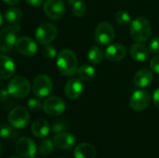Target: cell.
<instances>
[{
	"label": "cell",
	"instance_id": "8d00e7d4",
	"mask_svg": "<svg viewBox=\"0 0 159 158\" xmlns=\"http://www.w3.org/2000/svg\"><path fill=\"white\" fill-rule=\"evenodd\" d=\"M19 1H20V0H4V2H5L6 4L9 5V6H12V5L17 4Z\"/></svg>",
	"mask_w": 159,
	"mask_h": 158
},
{
	"label": "cell",
	"instance_id": "9c48e42d",
	"mask_svg": "<svg viewBox=\"0 0 159 158\" xmlns=\"http://www.w3.org/2000/svg\"><path fill=\"white\" fill-rule=\"evenodd\" d=\"M66 105L64 101L58 96L47 98L43 103V110L50 116H59L64 113Z\"/></svg>",
	"mask_w": 159,
	"mask_h": 158
},
{
	"label": "cell",
	"instance_id": "484cf974",
	"mask_svg": "<svg viewBox=\"0 0 159 158\" xmlns=\"http://www.w3.org/2000/svg\"><path fill=\"white\" fill-rule=\"evenodd\" d=\"M115 18H116V21L121 26H126V25L131 23L130 15L125 10H119L118 12H116Z\"/></svg>",
	"mask_w": 159,
	"mask_h": 158
},
{
	"label": "cell",
	"instance_id": "5bb4252c",
	"mask_svg": "<svg viewBox=\"0 0 159 158\" xmlns=\"http://www.w3.org/2000/svg\"><path fill=\"white\" fill-rule=\"evenodd\" d=\"M64 92L68 99L76 100L83 92V84L80 78H70L64 87Z\"/></svg>",
	"mask_w": 159,
	"mask_h": 158
},
{
	"label": "cell",
	"instance_id": "8fae6325",
	"mask_svg": "<svg viewBox=\"0 0 159 158\" xmlns=\"http://www.w3.org/2000/svg\"><path fill=\"white\" fill-rule=\"evenodd\" d=\"M151 102V96L147 90L139 89L131 95L129 105L132 110L140 112L145 110Z\"/></svg>",
	"mask_w": 159,
	"mask_h": 158
},
{
	"label": "cell",
	"instance_id": "f35d334b",
	"mask_svg": "<svg viewBox=\"0 0 159 158\" xmlns=\"http://www.w3.org/2000/svg\"><path fill=\"white\" fill-rule=\"evenodd\" d=\"M9 158H22V157H21V156H11V157H9Z\"/></svg>",
	"mask_w": 159,
	"mask_h": 158
},
{
	"label": "cell",
	"instance_id": "d590c367",
	"mask_svg": "<svg viewBox=\"0 0 159 158\" xmlns=\"http://www.w3.org/2000/svg\"><path fill=\"white\" fill-rule=\"evenodd\" d=\"M8 91L7 90H5V89H1V102H6L7 99H8Z\"/></svg>",
	"mask_w": 159,
	"mask_h": 158
},
{
	"label": "cell",
	"instance_id": "52a82bcc",
	"mask_svg": "<svg viewBox=\"0 0 159 158\" xmlns=\"http://www.w3.org/2000/svg\"><path fill=\"white\" fill-rule=\"evenodd\" d=\"M30 120L29 111L23 106H18L12 109L8 115V123L15 129L25 128Z\"/></svg>",
	"mask_w": 159,
	"mask_h": 158
},
{
	"label": "cell",
	"instance_id": "603a6c76",
	"mask_svg": "<svg viewBox=\"0 0 159 158\" xmlns=\"http://www.w3.org/2000/svg\"><path fill=\"white\" fill-rule=\"evenodd\" d=\"M4 17L9 24H18L22 18V11L19 7H10L5 12Z\"/></svg>",
	"mask_w": 159,
	"mask_h": 158
},
{
	"label": "cell",
	"instance_id": "4dcf8cb0",
	"mask_svg": "<svg viewBox=\"0 0 159 158\" xmlns=\"http://www.w3.org/2000/svg\"><path fill=\"white\" fill-rule=\"evenodd\" d=\"M149 51L152 54L159 53V36L154 37L149 43Z\"/></svg>",
	"mask_w": 159,
	"mask_h": 158
},
{
	"label": "cell",
	"instance_id": "44dd1931",
	"mask_svg": "<svg viewBox=\"0 0 159 158\" xmlns=\"http://www.w3.org/2000/svg\"><path fill=\"white\" fill-rule=\"evenodd\" d=\"M149 49L139 42L133 44L130 47V56L134 61L138 62L145 61L149 57Z\"/></svg>",
	"mask_w": 159,
	"mask_h": 158
},
{
	"label": "cell",
	"instance_id": "ac0fdd59",
	"mask_svg": "<svg viewBox=\"0 0 159 158\" xmlns=\"http://www.w3.org/2000/svg\"><path fill=\"white\" fill-rule=\"evenodd\" d=\"M153 73L149 69H141L135 74L133 77V82L136 87L143 88L150 86L153 82Z\"/></svg>",
	"mask_w": 159,
	"mask_h": 158
},
{
	"label": "cell",
	"instance_id": "7a4b0ae2",
	"mask_svg": "<svg viewBox=\"0 0 159 158\" xmlns=\"http://www.w3.org/2000/svg\"><path fill=\"white\" fill-rule=\"evenodd\" d=\"M152 33V27L150 21L143 16L136 18L130 23V35L131 37L139 42L143 43L149 39Z\"/></svg>",
	"mask_w": 159,
	"mask_h": 158
},
{
	"label": "cell",
	"instance_id": "e575fe53",
	"mask_svg": "<svg viewBox=\"0 0 159 158\" xmlns=\"http://www.w3.org/2000/svg\"><path fill=\"white\" fill-rule=\"evenodd\" d=\"M26 2L31 5V6H34V7H38L40 6L41 4H43L44 0H26Z\"/></svg>",
	"mask_w": 159,
	"mask_h": 158
},
{
	"label": "cell",
	"instance_id": "f1b7e54d",
	"mask_svg": "<svg viewBox=\"0 0 159 158\" xmlns=\"http://www.w3.org/2000/svg\"><path fill=\"white\" fill-rule=\"evenodd\" d=\"M43 56L47 60H53L57 56V50L56 48L51 45H46L43 49Z\"/></svg>",
	"mask_w": 159,
	"mask_h": 158
},
{
	"label": "cell",
	"instance_id": "9a60e30c",
	"mask_svg": "<svg viewBox=\"0 0 159 158\" xmlns=\"http://www.w3.org/2000/svg\"><path fill=\"white\" fill-rule=\"evenodd\" d=\"M104 54H105V58L108 61H119L125 58L127 54V49L122 44H118V43L112 44L106 47Z\"/></svg>",
	"mask_w": 159,
	"mask_h": 158
},
{
	"label": "cell",
	"instance_id": "f546056e",
	"mask_svg": "<svg viewBox=\"0 0 159 158\" xmlns=\"http://www.w3.org/2000/svg\"><path fill=\"white\" fill-rule=\"evenodd\" d=\"M27 106H28V110L30 112H33V113H36V112H39L42 107H43V104L36 99H30L27 102Z\"/></svg>",
	"mask_w": 159,
	"mask_h": 158
},
{
	"label": "cell",
	"instance_id": "2e32d148",
	"mask_svg": "<svg viewBox=\"0 0 159 158\" xmlns=\"http://www.w3.org/2000/svg\"><path fill=\"white\" fill-rule=\"evenodd\" d=\"M0 79L6 80L10 78L15 73V63L12 59L2 53L0 56Z\"/></svg>",
	"mask_w": 159,
	"mask_h": 158
},
{
	"label": "cell",
	"instance_id": "3957f363",
	"mask_svg": "<svg viewBox=\"0 0 159 158\" xmlns=\"http://www.w3.org/2000/svg\"><path fill=\"white\" fill-rule=\"evenodd\" d=\"M19 24H10L0 32V50L2 53L10 51L17 42V34L20 32Z\"/></svg>",
	"mask_w": 159,
	"mask_h": 158
},
{
	"label": "cell",
	"instance_id": "ab89813d",
	"mask_svg": "<svg viewBox=\"0 0 159 158\" xmlns=\"http://www.w3.org/2000/svg\"><path fill=\"white\" fill-rule=\"evenodd\" d=\"M34 158H35V157H34Z\"/></svg>",
	"mask_w": 159,
	"mask_h": 158
},
{
	"label": "cell",
	"instance_id": "4316f807",
	"mask_svg": "<svg viewBox=\"0 0 159 158\" xmlns=\"http://www.w3.org/2000/svg\"><path fill=\"white\" fill-rule=\"evenodd\" d=\"M72 11L75 16L80 18L83 17L86 13V5L82 0H76L72 6Z\"/></svg>",
	"mask_w": 159,
	"mask_h": 158
},
{
	"label": "cell",
	"instance_id": "d4e9b609",
	"mask_svg": "<svg viewBox=\"0 0 159 158\" xmlns=\"http://www.w3.org/2000/svg\"><path fill=\"white\" fill-rule=\"evenodd\" d=\"M55 144L54 142L50 139H44L38 147V152L41 156H48L54 150Z\"/></svg>",
	"mask_w": 159,
	"mask_h": 158
},
{
	"label": "cell",
	"instance_id": "7402d4cb",
	"mask_svg": "<svg viewBox=\"0 0 159 158\" xmlns=\"http://www.w3.org/2000/svg\"><path fill=\"white\" fill-rule=\"evenodd\" d=\"M77 75L83 81H89L94 78L96 71L93 66L89 64H83L77 69Z\"/></svg>",
	"mask_w": 159,
	"mask_h": 158
},
{
	"label": "cell",
	"instance_id": "d6a6232c",
	"mask_svg": "<svg viewBox=\"0 0 159 158\" xmlns=\"http://www.w3.org/2000/svg\"><path fill=\"white\" fill-rule=\"evenodd\" d=\"M150 66L155 73L159 74V54L152 59V61H150Z\"/></svg>",
	"mask_w": 159,
	"mask_h": 158
},
{
	"label": "cell",
	"instance_id": "83f0119b",
	"mask_svg": "<svg viewBox=\"0 0 159 158\" xmlns=\"http://www.w3.org/2000/svg\"><path fill=\"white\" fill-rule=\"evenodd\" d=\"M0 135L3 140L9 139L14 136V130L10 126H8L7 124H2L1 129H0Z\"/></svg>",
	"mask_w": 159,
	"mask_h": 158
},
{
	"label": "cell",
	"instance_id": "277c9868",
	"mask_svg": "<svg viewBox=\"0 0 159 158\" xmlns=\"http://www.w3.org/2000/svg\"><path fill=\"white\" fill-rule=\"evenodd\" d=\"M31 90V85L29 81L23 76L13 77L7 85V91L9 95L14 98L21 99L26 97Z\"/></svg>",
	"mask_w": 159,
	"mask_h": 158
},
{
	"label": "cell",
	"instance_id": "4fadbf2b",
	"mask_svg": "<svg viewBox=\"0 0 159 158\" xmlns=\"http://www.w3.org/2000/svg\"><path fill=\"white\" fill-rule=\"evenodd\" d=\"M15 47L20 54L26 57H32L37 51V44L34 39L28 36H21L18 38Z\"/></svg>",
	"mask_w": 159,
	"mask_h": 158
},
{
	"label": "cell",
	"instance_id": "836d02e7",
	"mask_svg": "<svg viewBox=\"0 0 159 158\" xmlns=\"http://www.w3.org/2000/svg\"><path fill=\"white\" fill-rule=\"evenodd\" d=\"M153 101H154V104L159 110V88L155 90L154 95H153Z\"/></svg>",
	"mask_w": 159,
	"mask_h": 158
},
{
	"label": "cell",
	"instance_id": "5b68a950",
	"mask_svg": "<svg viewBox=\"0 0 159 158\" xmlns=\"http://www.w3.org/2000/svg\"><path fill=\"white\" fill-rule=\"evenodd\" d=\"M58 29L57 27L49 22H43L35 30V38L40 45L50 44L57 36Z\"/></svg>",
	"mask_w": 159,
	"mask_h": 158
},
{
	"label": "cell",
	"instance_id": "74e56055",
	"mask_svg": "<svg viewBox=\"0 0 159 158\" xmlns=\"http://www.w3.org/2000/svg\"><path fill=\"white\" fill-rule=\"evenodd\" d=\"M75 1H76V0H67V2H68V4H69L70 6H72Z\"/></svg>",
	"mask_w": 159,
	"mask_h": 158
},
{
	"label": "cell",
	"instance_id": "ba28073f",
	"mask_svg": "<svg viewBox=\"0 0 159 158\" xmlns=\"http://www.w3.org/2000/svg\"><path fill=\"white\" fill-rule=\"evenodd\" d=\"M115 38V29L108 21H102L98 24L95 30V40L99 45H108Z\"/></svg>",
	"mask_w": 159,
	"mask_h": 158
},
{
	"label": "cell",
	"instance_id": "30bf717a",
	"mask_svg": "<svg viewBox=\"0 0 159 158\" xmlns=\"http://www.w3.org/2000/svg\"><path fill=\"white\" fill-rule=\"evenodd\" d=\"M44 12L50 20H60L65 13V5L62 0H46Z\"/></svg>",
	"mask_w": 159,
	"mask_h": 158
},
{
	"label": "cell",
	"instance_id": "7c38bea8",
	"mask_svg": "<svg viewBox=\"0 0 159 158\" xmlns=\"http://www.w3.org/2000/svg\"><path fill=\"white\" fill-rule=\"evenodd\" d=\"M16 151L23 157L34 158L36 153V145L30 138L22 137L16 142Z\"/></svg>",
	"mask_w": 159,
	"mask_h": 158
},
{
	"label": "cell",
	"instance_id": "cb8c5ba5",
	"mask_svg": "<svg viewBox=\"0 0 159 158\" xmlns=\"http://www.w3.org/2000/svg\"><path fill=\"white\" fill-rule=\"evenodd\" d=\"M105 54H103V51L98 47V46H92L88 53V58L89 61L93 64H99L103 60V57Z\"/></svg>",
	"mask_w": 159,
	"mask_h": 158
},
{
	"label": "cell",
	"instance_id": "1f68e13d",
	"mask_svg": "<svg viewBox=\"0 0 159 158\" xmlns=\"http://www.w3.org/2000/svg\"><path fill=\"white\" fill-rule=\"evenodd\" d=\"M66 123L63 122V121H58V122H55L52 126V132L54 133H61L65 129H66Z\"/></svg>",
	"mask_w": 159,
	"mask_h": 158
},
{
	"label": "cell",
	"instance_id": "ffe728a7",
	"mask_svg": "<svg viewBox=\"0 0 159 158\" xmlns=\"http://www.w3.org/2000/svg\"><path fill=\"white\" fill-rule=\"evenodd\" d=\"M97 151L95 147L88 142L78 144L74 152L75 158H96Z\"/></svg>",
	"mask_w": 159,
	"mask_h": 158
},
{
	"label": "cell",
	"instance_id": "8992f818",
	"mask_svg": "<svg viewBox=\"0 0 159 158\" xmlns=\"http://www.w3.org/2000/svg\"><path fill=\"white\" fill-rule=\"evenodd\" d=\"M52 88V80L48 74L37 75L32 83V90L37 98H45L48 96Z\"/></svg>",
	"mask_w": 159,
	"mask_h": 158
},
{
	"label": "cell",
	"instance_id": "6da1fadb",
	"mask_svg": "<svg viewBox=\"0 0 159 158\" xmlns=\"http://www.w3.org/2000/svg\"><path fill=\"white\" fill-rule=\"evenodd\" d=\"M57 67L64 76H72L77 72V58L71 49H63L57 56Z\"/></svg>",
	"mask_w": 159,
	"mask_h": 158
},
{
	"label": "cell",
	"instance_id": "d6986e66",
	"mask_svg": "<svg viewBox=\"0 0 159 158\" xmlns=\"http://www.w3.org/2000/svg\"><path fill=\"white\" fill-rule=\"evenodd\" d=\"M49 130H50V127H49L48 122L43 118L34 120L31 126L32 134L34 137L39 138V139H43L46 136H48V134L49 133Z\"/></svg>",
	"mask_w": 159,
	"mask_h": 158
},
{
	"label": "cell",
	"instance_id": "e0dca14e",
	"mask_svg": "<svg viewBox=\"0 0 159 158\" xmlns=\"http://www.w3.org/2000/svg\"><path fill=\"white\" fill-rule=\"evenodd\" d=\"M55 147L61 150L72 148L75 144V137L68 132L58 133L53 139Z\"/></svg>",
	"mask_w": 159,
	"mask_h": 158
}]
</instances>
